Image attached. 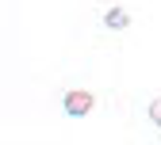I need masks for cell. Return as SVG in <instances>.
I'll use <instances>...</instances> for the list:
<instances>
[{
	"mask_svg": "<svg viewBox=\"0 0 161 145\" xmlns=\"http://www.w3.org/2000/svg\"><path fill=\"white\" fill-rule=\"evenodd\" d=\"M104 27H108V31H127V27H130V15H127L123 8H111V12H104Z\"/></svg>",
	"mask_w": 161,
	"mask_h": 145,
	"instance_id": "obj_2",
	"label": "cell"
},
{
	"mask_svg": "<svg viewBox=\"0 0 161 145\" xmlns=\"http://www.w3.org/2000/svg\"><path fill=\"white\" fill-rule=\"evenodd\" d=\"M92 103H96L92 92H69V96H65V115H69V118H85V115L92 111Z\"/></svg>",
	"mask_w": 161,
	"mask_h": 145,
	"instance_id": "obj_1",
	"label": "cell"
},
{
	"mask_svg": "<svg viewBox=\"0 0 161 145\" xmlns=\"http://www.w3.org/2000/svg\"><path fill=\"white\" fill-rule=\"evenodd\" d=\"M150 122H153V126H161V96L150 103Z\"/></svg>",
	"mask_w": 161,
	"mask_h": 145,
	"instance_id": "obj_3",
	"label": "cell"
}]
</instances>
